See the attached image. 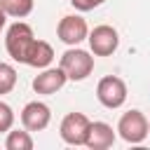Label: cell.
I'll use <instances>...</instances> for the list:
<instances>
[{"label": "cell", "instance_id": "13", "mask_svg": "<svg viewBox=\"0 0 150 150\" xmlns=\"http://www.w3.org/2000/svg\"><path fill=\"white\" fill-rule=\"evenodd\" d=\"M16 87V70L9 63H0V96L9 94Z\"/></svg>", "mask_w": 150, "mask_h": 150}, {"label": "cell", "instance_id": "2", "mask_svg": "<svg viewBox=\"0 0 150 150\" xmlns=\"http://www.w3.org/2000/svg\"><path fill=\"white\" fill-rule=\"evenodd\" d=\"M61 68H63V73L68 75V80L82 82V80H87V77L91 75V70H94V56H91L89 52H84V49L70 47V49H66L63 56H61Z\"/></svg>", "mask_w": 150, "mask_h": 150}, {"label": "cell", "instance_id": "6", "mask_svg": "<svg viewBox=\"0 0 150 150\" xmlns=\"http://www.w3.org/2000/svg\"><path fill=\"white\" fill-rule=\"evenodd\" d=\"M56 35H59V40H61L63 45H68V47H77L82 40H87V35H89V26H87V21H84L80 14H68V16H63V19L59 21V26H56Z\"/></svg>", "mask_w": 150, "mask_h": 150}, {"label": "cell", "instance_id": "1", "mask_svg": "<svg viewBox=\"0 0 150 150\" xmlns=\"http://www.w3.org/2000/svg\"><path fill=\"white\" fill-rule=\"evenodd\" d=\"M5 47H7V54L14 61L26 63L30 68H47L54 61L52 45L45 42V40H38L35 33H33V28L26 21H14L7 28Z\"/></svg>", "mask_w": 150, "mask_h": 150}, {"label": "cell", "instance_id": "3", "mask_svg": "<svg viewBox=\"0 0 150 150\" xmlns=\"http://www.w3.org/2000/svg\"><path fill=\"white\" fill-rule=\"evenodd\" d=\"M96 98H98L101 105H105L110 110L124 105V101H127V84H124V80L117 77V75L101 77L98 84H96Z\"/></svg>", "mask_w": 150, "mask_h": 150}, {"label": "cell", "instance_id": "10", "mask_svg": "<svg viewBox=\"0 0 150 150\" xmlns=\"http://www.w3.org/2000/svg\"><path fill=\"white\" fill-rule=\"evenodd\" d=\"M115 143V131L105 122H91L89 124V136H87V148L91 150H105Z\"/></svg>", "mask_w": 150, "mask_h": 150}, {"label": "cell", "instance_id": "5", "mask_svg": "<svg viewBox=\"0 0 150 150\" xmlns=\"http://www.w3.org/2000/svg\"><path fill=\"white\" fill-rule=\"evenodd\" d=\"M89 124H91V120L87 115H82V112H68L61 120L59 134H61V138L68 145H84L87 136H89Z\"/></svg>", "mask_w": 150, "mask_h": 150}, {"label": "cell", "instance_id": "17", "mask_svg": "<svg viewBox=\"0 0 150 150\" xmlns=\"http://www.w3.org/2000/svg\"><path fill=\"white\" fill-rule=\"evenodd\" d=\"M148 127H150V120H148Z\"/></svg>", "mask_w": 150, "mask_h": 150}, {"label": "cell", "instance_id": "9", "mask_svg": "<svg viewBox=\"0 0 150 150\" xmlns=\"http://www.w3.org/2000/svg\"><path fill=\"white\" fill-rule=\"evenodd\" d=\"M68 82V75L63 73V68H42L40 75L33 77V91L35 94H42V96H49V94H56L63 84Z\"/></svg>", "mask_w": 150, "mask_h": 150}, {"label": "cell", "instance_id": "15", "mask_svg": "<svg viewBox=\"0 0 150 150\" xmlns=\"http://www.w3.org/2000/svg\"><path fill=\"white\" fill-rule=\"evenodd\" d=\"M105 0H70V5L77 9V12H89V9H96L101 7Z\"/></svg>", "mask_w": 150, "mask_h": 150}, {"label": "cell", "instance_id": "4", "mask_svg": "<svg viewBox=\"0 0 150 150\" xmlns=\"http://www.w3.org/2000/svg\"><path fill=\"white\" fill-rule=\"evenodd\" d=\"M117 134L127 141V143H143L150 134L148 127V117L141 110H129L120 117L117 122Z\"/></svg>", "mask_w": 150, "mask_h": 150}, {"label": "cell", "instance_id": "16", "mask_svg": "<svg viewBox=\"0 0 150 150\" xmlns=\"http://www.w3.org/2000/svg\"><path fill=\"white\" fill-rule=\"evenodd\" d=\"M5 21H7V14L2 12V7H0V30L5 28Z\"/></svg>", "mask_w": 150, "mask_h": 150}, {"label": "cell", "instance_id": "11", "mask_svg": "<svg viewBox=\"0 0 150 150\" xmlns=\"http://www.w3.org/2000/svg\"><path fill=\"white\" fill-rule=\"evenodd\" d=\"M33 5L35 0H0V7L7 16H14V19H23L33 12Z\"/></svg>", "mask_w": 150, "mask_h": 150}, {"label": "cell", "instance_id": "8", "mask_svg": "<svg viewBox=\"0 0 150 150\" xmlns=\"http://www.w3.org/2000/svg\"><path fill=\"white\" fill-rule=\"evenodd\" d=\"M49 120H52V110L42 101H30L21 110V124L28 131H42V129H47Z\"/></svg>", "mask_w": 150, "mask_h": 150}, {"label": "cell", "instance_id": "14", "mask_svg": "<svg viewBox=\"0 0 150 150\" xmlns=\"http://www.w3.org/2000/svg\"><path fill=\"white\" fill-rule=\"evenodd\" d=\"M12 124H14V110H12L5 101H0V134L9 131Z\"/></svg>", "mask_w": 150, "mask_h": 150}, {"label": "cell", "instance_id": "7", "mask_svg": "<svg viewBox=\"0 0 150 150\" xmlns=\"http://www.w3.org/2000/svg\"><path fill=\"white\" fill-rule=\"evenodd\" d=\"M87 40H89V49H91L94 56H110V54L120 47V35H117V30H115L112 26H108V23L96 26V28L87 35Z\"/></svg>", "mask_w": 150, "mask_h": 150}, {"label": "cell", "instance_id": "12", "mask_svg": "<svg viewBox=\"0 0 150 150\" xmlns=\"http://www.w3.org/2000/svg\"><path fill=\"white\" fill-rule=\"evenodd\" d=\"M5 148L7 150H33V138H30V131H7V141H5Z\"/></svg>", "mask_w": 150, "mask_h": 150}]
</instances>
